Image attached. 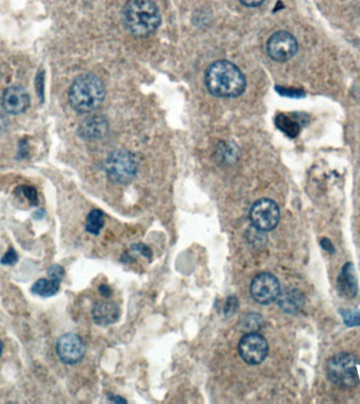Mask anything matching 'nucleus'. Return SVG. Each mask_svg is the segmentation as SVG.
Here are the masks:
<instances>
[{
	"mask_svg": "<svg viewBox=\"0 0 360 404\" xmlns=\"http://www.w3.org/2000/svg\"><path fill=\"white\" fill-rule=\"evenodd\" d=\"M206 86L211 94L222 98L239 96L246 88V78L234 63L216 61L206 72Z\"/></svg>",
	"mask_w": 360,
	"mask_h": 404,
	"instance_id": "1",
	"label": "nucleus"
},
{
	"mask_svg": "<svg viewBox=\"0 0 360 404\" xmlns=\"http://www.w3.org/2000/svg\"><path fill=\"white\" fill-rule=\"evenodd\" d=\"M105 88L100 78L84 74L74 80L69 90L71 107L78 113H92L102 105Z\"/></svg>",
	"mask_w": 360,
	"mask_h": 404,
	"instance_id": "2",
	"label": "nucleus"
},
{
	"mask_svg": "<svg viewBox=\"0 0 360 404\" xmlns=\"http://www.w3.org/2000/svg\"><path fill=\"white\" fill-rule=\"evenodd\" d=\"M126 29L139 37L151 35L159 27L161 17L152 0H130L122 11Z\"/></svg>",
	"mask_w": 360,
	"mask_h": 404,
	"instance_id": "3",
	"label": "nucleus"
},
{
	"mask_svg": "<svg viewBox=\"0 0 360 404\" xmlns=\"http://www.w3.org/2000/svg\"><path fill=\"white\" fill-rule=\"evenodd\" d=\"M360 360L354 354L340 353L326 364V375L331 382L342 389H351L359 382Z\"/></svg>",
	"mask_w": 360,
	"mask_h": 404,
	"instance_id": "4",
	"label": "nucleus"
},
{
	"mask_svg": "<svg viewBox=\"0 0 360 404\" xmlns=\"http://www.w3.org/2000/svg\"><path fill=\"white\" fill-rule=\"evenodd\" d=\"M138 163L136 157L126 149L109 154L105 161V173L116 183H128L136 176Z\"/></svg>",
	"mask_w": 360,
	"mask_h": 404,
	"instance_id": "5",
	"label": "nucleus"
},
{
	"mask_svg": "<svg viewBox=\"0 0 360 404\" xmlns=\"http://www.w3.org/2000/svg\"><path fill=\"white\" fill-rule=\"evenodd\" d=\"M253 227L261 231H269L279 223L280 210L274 200L260 199L253 204L250 210Z\"/></svg>",
	"mask_w": 360,
	"mask_h": 404,
	"instance_id": "6",
	"label": "nucleus"
},
{
	"mask_svg": "<svg viewBox=\"0 0 360 404\" xmlns=\"http://www.w3.org/2000/svg\"><path fill=\"white\" fill-rule=\"evenodd\" d=\"M240 357L251 365H256L265 361L269 353V345L265 337L252 332L244 335L238 344Z\"/></svg>",
	"mask_w": 360,
	"mask_h": 404,
	"instance_id": "7",
	"label": "nucleus"
},
{
	"mask_svg": "<svg viewBox=\"0 0 360 404\" xmlns=\"http://www.w3.org/2000/svg\"><path fill=\"white\" fill-rule=\"evenodd\" d=\"M298 43L292 34L286 31L274 33L267 40V52L273 60L286 62L296 55Z\"/></svg>",
	"mask_w": 360,
	"mask_h": 404,
	"instance_id": "8",
	"label": "nucleus"
},
{
	"mask_svg": "<svg viewBox=\"0 0 360 404\" xmlns=\"http://www.w3.org/2000/svg\"><path fill=\"white\" fill-rule=\"evenodd\" d=\"M250 292L252 298L259 304H271L279 296V281L272 274H259L251 283Z\"/></svg>",
	"mask_w": 360,
	"mask_h": 404,
	"instance_id": "9",
	"label": "nucleus"
},
{
	"mask_svg": "<svg viewBox=\"0 0 360 404\" xmlns=\"http://www.w3.org/2000/svg\"><path fill=\"white\" fill-rule=\"evenodd\" d=\"M56 353L65 364H76L81 361L86 354V344L78 335L67 332L57 340Z\"/></svg>",
	"mask_w": 360,
	"mask_h": 404,
	"instance_id": "10",
	"label": "nucleus"
},
{
	"mask_svg": "<svg viewBox=\"0 0 360 404\" xmlns=\"http://www.w3.org/2000/svg\"><path fill=\"white\" fill-rule=\"evenodd\" d=\"M29 93L21 86H10L4 90L1 96V107L6 113L11 115H19L27 111L29 107Z\"/></svg>",
	"mask_w": 360,
	"mask_h": 404,
	"instance_id": "11",
	"label": "nucleus"
},
{
	"mask_svg": "<svg viewBox=\"0 0 360 404\" xmlns=\"http://www.w3.org/2000/svg\"><path fill=\"white\" fill-rule=\"evenodd\" d=\"M337 290L339 295L345 299H352L356 296L358 290L357 275L353 263L347 262L343 265L338 278H337Z\"/></svg>",
	"mask_w": 360,
	"mask_h": 404,
	"instance_id": "12",
	"label": "nucleus"
},
{
	"mask_svg": "<svg viewBox=\"0 0 360 404\" xmlns=\"http://www.w3.org/2000/svg\"><path fill=\"white\" fill-rule=\"evenodd\" d=\"M109 124L102 116H93L84 120L78 128L79 136L84 139L101 138L107 134Z\"/></svg>",
	"mask_w": 360,
	"mask_h": 404,
	"instance_id": "13",
	"label": "nucleus"
},
{
	"mask_svg": "<svg viewBox=\"0 0 360 404\" xmlns=\"http://www.w3.org/2000/svg\"><path fill=\"white\" fill-rule=\"evenodd\" d=\"M278 305L286 314H297L305 304V297L297 288H286L280 292L277 298Z\"/></svg>",
	"mask_w": 360,
	"mask_h": 404,
	"instance_id": "14",
	"label": "nucleus"
},
{
	"mask_svg": "<svg viewBox=\"0 0 360 404\" xmlns=\"http://www.w3.org/2000/svg\"><path fill=\"white\" fill-rule=\"evenodd\" d=\"M93 319L99 325H109L119 318V307L114 302L100 301L93 307Z\"/></svg>",
	"mask_w": 360,
	"mask_h": 404,
	"instance_id": "15",
	"label": "nucleus"
},
{
	"mask_svg": "<svg viewBox=\"0 0 360 404\" xmlns=\"http://www.w3.org/2000/svg\"><path fill=\"white\" fill-rule=\"evenodd\" d=\"M60 282L59 280L52 279V278H50V280L42 278V279L37 280L32 285L31 292L37 296L48 298V297L54 296L59 292Z\"/></svg>",
	"mask_w": 360,
	"mask_h": 404,
	"instance_id": "16",
	"label": "nucleus"
},
{
	"mask_svg": "<svg viewBox=\"0 0 360 404\" xmlns=\"http://www.w3.org/2000/svg\"><path fill=\"white\" fill-rule=\"evenodd\" d=\"M276 126L280 130L284 133L286 136L294 138L300 132V124L294 118L286 115V114H280L276 117L275 119Z\"/></svg>",
	"mask_w": 360,
	"mask_h": 404,
	"instance_id": "17",
	"label": "nucleus"
},
{
	"mask_svg": "<svg viewBox=\"0 0 360 404\" xmlns=\"http://www.w3.org/2000/svg\"><path fill=\"white\" fill-rule=\"evenodd\" d=\"M105 225V215L101 210H93L88 213L86 220V229L92 235H98Z\"/></svg>",
	"mask_w": 360,
	"mask_h": 404,
	"instance_id": "18",
	"label": "nucleus"
},
{
	"mask_svg": "<svg viewBox=\"0 0 360 404\" xmlns=\"http://www.w3.org/2000/svg\"><path fill=\"white\" fill-rule=\"evenodd\" d=\"M341 316L343 318V322L347 326H359L360 325V311H340Z\"/></svg>",
	"mask_w": 360,
	"mask_h": 404,
	"instance_id": "19",
	"label": "nucleus"
},
{
	"mask_svg": "<svg viewBox=\"0 0 360 404\" xmlns=\"http://www.w3.org/2000/svg\"><path fill=\"white\" fill-rule=\"evenodd\" d=\"M19 189L21 191V194L31 202L32 206H37L38 203V195L37 191L34 187H20Z\"/></svg>",
	"mask_w": 360,
	"mask_h": 404,
	"instance_id": "20",
	"label": "nucleus"
},
{
	"mask_svg": "<svg viewBox=\"0 0 360 404\" xmlns=\"http://www.w3.org/2000/svg\"><path fill=\"white\" fill-rule=\"evenodd\" d=\"M65 271L61 265L53 264L51 265L48 269V276L52 279L59 280V281H62L63 277H65Z\"/></svg>",
	"mask_w": 360,
	"mask_h": 404,
	"instance_id": "21",
	"label": "nucleus"
},
{
	"mask_svg": "<svg viewBox=\"0 0 360 404\" xmlns=\"http://www.w3.org/2000/svg\"><path fill=\"white\" fill-rule=\"evenodd\" d=\"M17 261H18V255H17L16 250L10 248L2 256L0 263L4 265H14L16 264Z\"/></svg>",
	"mask_w": 360,
	"mask_h": 404,
	"instance_id": "22",
	"label": "nucleus"
},
{
	"mask_svg": "<svg viewBox=\"0 0 360 404\" xmlns=\"http://www.w3.org/2000/svg\"><path fill=\"white\" fill-rule=\"evenodd\" d=\"M132 250L134 252H139V254L147 257V258H151L152 257L151 248L142 243L134 244L132 246Z\"/></svg>",
	"mask_w": 360,
	"mask_h": 404,
	"instance_id": "23",
	"label": "nucleus"
},
{
	"mask_svg": "<svg viewBox=\"0 0 360 404\" xmlns=\"http://www.w3.org/2000/svg\"><path fill=\"white\" fill-rule=\"evenodd\" d=\"M279 94L284 95L288 97H301L303 96V92L301 90H296V88H276Z\"/></svg>",
	"mask_w": 360,
	"mask_h": 404,
	"instance_id": "24",
	"label": "nucleus"
},
{
	"mask_svg": "<svg viewBox=\"0 0 360 404\" xmlns=\"http://www.w3.org/2000/svg\"><path fill=\"white\" fill-rule=\"evenodd\" d=\"M237 307V299H236L235 297H229V298L227 299V302H225V313L227 314V315L235 313Z\"/></svg>",
	"mask_w": 360,
	"mask_h": 404,
	"instance_id": "25",
	"label": "nucleus"
},
{
	"mask_svg": "<svg viewBox=\"0 0 360 404\" xmlns=\"http://www.w3.org/2000/svg\"><path fill=\"white\" fill-rule=\"evenodd\" d=\"M244 6H251V8H254V6H260L265 0H239Z\"/></svg>",
	"mask_w": 360,
	"mask_h": 404,
	"instance_id": "26",
	"label": "nucleus"
},
{
	"mask_svg": "<svg viewBox=\"0 0 360 404\" xmlns=\"http://www.w3.org/2000/svg\"><path fill=\"white\" fill-rule=\"evenodd\" d=\"M99 292L102 295L103 297H109L112 294L111 288L109 285H105V284H102V285L99 286Z\"/></svg>",
	"mask_w": 360,
	"mask_h": 404,
	"instance_id": "27",
	"label": "nucleus"
},
{
	"mask_svg": "<svg viewBox=\"0 0 360 404\" xmlns=\"http://www.w3.org/2000/svg\"><path fill=\"white\" fill-rule=\"evenodd\" d=\"M8 121L6 119V116L0 114V133L4 132L6 128H8Z\"/></svg>",
	"mask_w": 360,
	"mask_h": 404,
	"instance_id": "28",
	"label": "nucleus"
},
{
	"mask_svg": "<svg viewBox=\"0 0 360 404\" xmlns=\"http://www.w3.org/2000/svg\"><path fill=\"white\" fill-rule=\"evenodd\" d=\"M109 401H113V402H126V400L122 399V398H116V397L111 398V399H109Z\"/></svg>",
	"mask_w": 360,
	"mask_h": 404,
	"instance_id": "29",
	"label": "nucleus"
},
{
	"mask_svg": "<svg viewBox=\"0 0 360 404\" xmlns=\"http://www.w3.org/2000/svg\"><path fill=\"white\" fill-rule=\"evenodd\" d=\"M2 351H4V343L0 340V357H1Z\"/></svg>",
	"mask_w": 360,
	"mask_h": 404,
	"instance_id": "30",
	"label": "nucleus"
}]
</instances>
